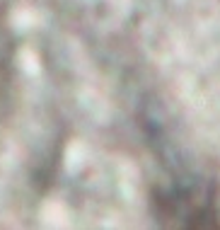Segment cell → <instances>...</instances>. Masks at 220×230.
Returning <instances> with one entry per match:
<instances>
[{
  "mask_svg": "<svg viewBox=\"0 0 220 230\" xmlns=\"http://www.w3.org/2000/svg\"><path fill=\"white\" fill-rule=\"evenodd\" d=\"M215 216H218V218H220V213H215Z\"/></svg>",
  "mask_w": 220,
  "mask_h": 230,
  "instance_id": "1",
  "label": "cell"
}]
</instances>
